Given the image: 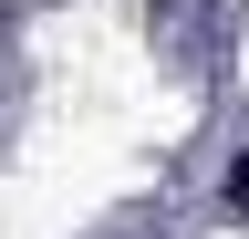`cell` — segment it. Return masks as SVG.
Returning <instances> with one entry per match:
<instances>
[{
  "label": "cell",
  "mask_w": 249,
  "mask_h": 239,
  "mask_svg": "<svg viewBox=\"0 0 249 239\" xmlns=\"http://www.w3.org/2000/svg\"><path fill=\"white\" fill-rule=\"evenodd\" d=\"M218 208H229V229H249V146L218 156Z\"/></svg>",
  "instance_id": "6da1fadb"
}]
</instances>
